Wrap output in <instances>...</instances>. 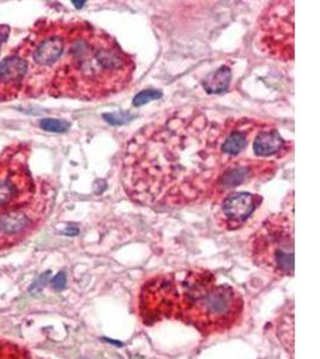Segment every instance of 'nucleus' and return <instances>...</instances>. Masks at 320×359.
Instances as JSON below:
<instances>
[{
	"mask_svg": "<svg viewBox=\"0 0 320 359\" xmlns=\"http://www.w3.org/2000/svg\"><path fill=\"white\" fill-rule=\"evenodd\" d=\"M276 170L275 164L267 161H230L225 165L213 186V196H222L233 188L247 184L253 179L270 176Z\"/></svg>",
	"mask_w": 320,
	"mask_h": 359,
	"instance_id": "obj_9",
	"label": "nucleus"
},
{
	"mask_svg": "<svg viewBox=\"0 0 320 359\" xmlns=\"http://www.w3.org/2000/svg\"><path fill=\"white\" fill-rule=\"evenodd\" d=\"M71 123L66 120H58V118H44L40 121V127L42 130L54 133H62L70 128Z\"/></svg>",
	"mask_w": 320,
	"mask_h": 359,
	"instance_id": "obj_15",
	"label": "nucleus"
},
{
	"mask_svg": "<svg viewBox=\"0 0 320 359\" xmlns=\"http://www.w3.org/2000/svg\"><path fill=\"white\" fill-rule=\"evenodd\" d=\"M251 260L272 277L294 276V217L281 212L269 217L247 245Z\"/></svg>",
	"mask_w": 320,
	"mask_h": 359,
	"instance_id": "obj_5",
	"label": "nucleus"
},
{
	"mask_svg": "<svg viewBox=\"0 0 320 359\" xmlns=\"http://www.w3.org/2000/svg\"><path fill=\"white\" fill-rule=\"evenodd\" d=\"M135 62L114 37L84 21H67L65 50L47 96L96 101L128 88Z\"/></svg>",
	"mask_w": 320,
	"mask_h": 359,
	"instance_id": "obj_3",
	"label": "nucleus"
},
{
	"mask_svg": "<svg viewBox=\"0 0 320 359\" xmlns=\"http://www.w3.org/2000/svg\"><path fill=\"white\" fill-rule=\"evenodd\" d=\"M72 3H74L76 8H82L83 5L86 4V1H72Z\"/></svg>",
	"mask_w": 320,
	"mask_h": 359,
	"instance_id": "obj_20",
	"label": "nucleus"
},
{
	"mask_svg": "<svg viewBox=\"0 0 320 359\" xmlns=\"http://www.w3.org/2000/svg\"><path fill=\"white\" fill-rule=\"evenodd\" d=\"M259 42L272 57L282 60L294 57V6L289 1L274 3L262 13Z\"/></svg>",
	"mask_w": 320,
	"mask_h": 359,
	"instance_id": "obj_8",
	"label": "nucleus"
},
{
	"mask_svg": "<svg viewBox=\"0 0 320 359\" xmlns=\"http://www.w3.org/2000/svg\"><path fill=\"white\" fill-rule=\"evenodd\" d=\"M10 27L8 25H0V50H1V47L4 45V42L8 40V34H10Z\"/></svg>",
	"mask_w": 320,
	"mask_h": 359,
	"instance_id": "obj_18",
	"label": "nucleus"
},
{
	"mask_svg": "<svg viewBox=\"0 0 320 359\" xmlns=\"http://www.w3.org/2000/svg\"><path fill=\"white\" fill-rule=\"evenodd\" d=\"M162 97V91L160 90H144L133 98V106L142 107L154 100H159Z\"/></svg>",
	"mask_w": 320,
	"mask_h": 359,
	"instance_id": "obj_16",
	"label": "nucleus"
},
{
	"mask_svg": "<svg viewBox=\"0 0 320 359\" xmlns=\"http://www.w3.org/2000/svg\"><path fill=\"white\" fill-rule=\"evenodd\" d=\"M221 123L199 111L172 113L144 126L128 140L121 181L131 201L150 208H175L213 196L227 162Z\"/></svg>",
	"mask_w": 320,
	"mask_h": 359,
	"instance_id": "obj_1",
	"label": "nucleus"
},
{
	"mask_svg": "<svg viewBox=\"0 0 320 359\" xmlns=\"http://www.w3.org/2000/svg\"><path fill=\"white\" fill-rule=\"evenodd\" d=\"M232 69L228 66H221L203 81V88L208 94H220L229 88Z\"/></svg>",
	"mask_w": 320,
	"mask_h": 359,
	"instance_id": "obj_14",
	"label": "nucleus"
},
{
	"mask_svg": "<svg viewBox=\"0 0 320 359\" xmlns=\"http://www.w3.org/2000/svg\"><path fill=\"white\" fill-rule=\"evenodd\" d=\"M27 64L13 49L0 62V102H8L20 97L25 88Z\"/></svg>",
	"mask_w": 320,
	"mask_h": 359,
	"instance_id": "obj_11",
	"label": "nucleus"
},
{
	"mask_svg": "<svg viewBox=\"0 0 320 359\" xmlns=\"http://www.w3.org/2000/svg\"><path fill=\"white\" fill-rule=\"evenodd\" d=\"M52 285H53L55 289H62V287H64V285H65V274H58L57 277L54 278Z\"/></svg>",
	"mask_w": 320,
	"mask_h": 359,
	"instance_id": "obj_19",
	"label": "nucleus"
},
{
	"mask_svg": "<svg viewBox=\"0 0 320 359\" xmlns=\"http://www.w3.org/2000/svg\"><path fill=\"white\" fill-rule=\"evenodd\" d=\"M138 311L147 326L178 320L210 337L238 326L245 302L234 287L218 284L209 269H193L148 279L140 289Z\"/></svg>",
	"mask_w": 320,
	"mask_h": 359,
	"instance_id": "obj_2",
	"label": "nucleus"
},
{
	"mask_svg": "<svg viewBox=\"0 0 320 359\" xmlns=\"http://www.w3.org/2000/svg\"><path fill=\"white\" fill-rule=\"evenodd\" d=\"M286 142L279 131L272 127L265 126L257 133L252 144V149L257 157H271L284 150Z\"/></svg>",
	"mask_w": 320,
	"mask_h": 359,
	"instance_id": "obj_13",
	"label": "nucleus"
},
{
	"mask_svg": "<svg viewBox=\"0 0 320 359\" xmlns=\"http://www.w3.org/2000/svg\"><path fill=\"white\" fill-rule=\"evenodd\" d=\"M30 147L17 143L0 154V213L28 203L37 182L29 169Z\"/></svg>",
	"mask_w": 320,
	"mask_h": 359,
	"instance_id": "obj_6",
	"label": "nucleus"
},
{
	"mask_svg": "<svg viewBox=\"0 0 320 359\" xmlns=\"http://www.w3.org/2000/svg\"><path fill=\"white\" fill-rule=\"evenodd\" d=\"M259 123L252 118L228 120L221 125V145L220 150L227 163L240 155L250 142Z\"/></svg>",
	"mask_w": 320,
	"mask_h": 359,
	"instance_id": "obj_12",
	"label": "nucleus"
},
{
	"mask_svg": "<svg viewBox=\"0 0 320 359\" xmlns=\"http://www.w3.org/2000/svg\"><path fill=\"white\" fill-rule=\"evenodd\" d=\"M103 118H106L107 123H112V125H123V123H128L131 118L135 116H131L130 114H124V113H114V114H105Z\"/></svg>",
	"mask_w": 320,
	"mask_h": 359,
	"instance_id": "obj_17",
	"label": "nucleus"
},
{
	"mask_svg": "<svg viewBox=\"0 0 320 359\" xmlns=\"http://www.w3.org/2000/svg\"><path fill=\"white\" fill-rule=\"evenodd\" d=\"M262 201L263 198L253 193H230L222 201L216 215L218 224L226 230H238L255 213Z\"/></svg>",
	"mask_w": 320,
	"mask_h": 359,
	"instance_id": "obj_10",
	"label": "nucleus"
},
{
	"mask_svg": "<svg viewBox=\"0 0 320 359\" xmlns=\"http://www.w3.org/2000/svg\"><path fill=\"white\" fill-rule=\"evenodd\" d=\"M66 30L67 21L41 20L30 29L21 45L13 48L27 64V77L21 96H47L54 72L65 50Z\"/></svg>",
	"mask_w": 320,
	"mask_h": 359,
	"instance_id": "obj_4",
	"label": "nucleus"
},
{
	"mask_svg": "<svg viewBox=\"0 0 320 359\" xmlns=\"http://www.w3.org/2000/svg\"><path fill=\"white\" fill-rule=\"evenodd\" d=\"M54 189L48 182H37L35 196L18 208L0 213V250L25 241L45 221L52 205Z\"/></svg>",
	"mask_w": 320,
	"mask_h": 359,
	"instance_id": "obj_7",
	"label": "nucleus"
}]
</instances>
